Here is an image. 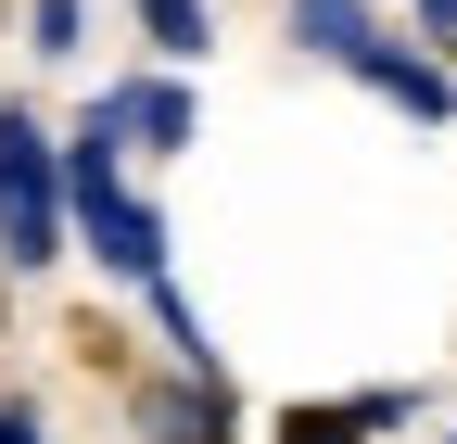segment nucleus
I'll return each mask as SVG.
<instances>
[{"label": "nucleus", "instance_id": "nucleus-1", "mask_svg": "<svg viewBox=\"0 0 457 444\" xmlns=\"http://www.w3.org/2000/svg\"><path fill=\"white\" fill-rule=\"evenodd\" d=\"M64 216H77V242H89L128 292L165 280V216L128 191V115H114V102H89V115L64 127Z\"/></svg>", "mask_w": 457, "mask_h": 444}, {"label": "nucleus", "instance_id": "nucleus-2", "mask_svg": "<svg viewBox=\"0 0 457 444\" xmlns=\"http://www.w3.org/2000/svg\"><path fill=\"white\" fill-rule=\"evenodd\" d=\"M64 242H77V216H64V140H51L26 102H0V267L38 280Z\"/></svg>", "mask_w": 457, "mask_h": 444}, {"label": "nucleus", "instance_id": "nucleus-3", "mask_svg": "<svg viewBox=\"0 0 457 444\" xmlns=\"http://www.w3.org/2000/svg\"><path fill=\"white\" fill-rule=\"evenodd\" d=\"M128 432L140 444H242V407H228L216 368H165V381L128 394Z\"/></svg>", "mask_w": 457, "mask_h": 444}, {"label": "nucleus", "instance_id": "nucleus-4", "mask_svg": "<svg viewBox=\"0 0 457 444\" xmlns=\"http://www.w3.org/2000/svg\"><path fill=\"white\" fill-rule=\"evenodd\" d=\"M356 77L394 102V115H420V127H445V115H457V77H445V51H407V38H381Z\"/></svg>", "mask_w": 457, "mask_h": 444}, {"label": "nucleus", "instance_id": "nucleus-5", "mask_svg": "<svg viewBox=\"0 0 457 444\" xmlns=\"http://www.w3.org/2000/svg\"><path fill=\"white\" fill-rule=\"evenodd\" d=\"M102 102L128 115V140H140V152H191V140H204V115H191V89H179V77H114Z\"/></svg>", "mask_w": 457, "mask_h": 444}, {"label": "nucleus", "instance_id": "nucleus-6", "mask_svg": "<svg viewBox=\"0 0 457 444\" xmlns=\"http://www.w3.org/2000/svg\"><path fill=\"white\" fill-rule=\"evenodd\" d=\"M293 38L318 51V64H343V77H356L369 51H381V13H369V0H293Z\"/></svg>", "mask_w": 457, "mask_h": 444}, {"label": "nucleus", "instance_id": "nucleus-7", "mask_svg": "<svg viewBox=\"0 0 457 444\" xmlns=\"http://www.w3.org/2000/svg\"><path fill=\"white\" fill-rule=\"evenodd\" d=\"M140 38L165 51V64H204V38H216V26H204V0H140Z\"/></svg>", "mask_w": 457, "mask_h": 444}, {"label": "nucleus", "instance_id": "nucleus-8", "mask_svg": "<svg viewBox=\"0 0 457 444\" xmlns=\"http://www.w3.org/2000/svg\"><path fill=\"white\" fill-rule=\"evenodd\" d=\"M267 444H369V419H356V407H279Z\"/></svg>", "mask_w": 457, "mask_h": 444}, {"label": "nucleus", "instance_id": "nucleus-9", "mask_svg": "<svg viewBox=\"0 0 457 444\" xmlns=\"http://www.w3.org/2000/svg\"><path fill=\"white\" fill-rule=\"evenodd\" d=\"M77 26H89L77 0H38V38H26V51H51V64H64V51H77Z\"/></svg>", "mask_w": 457, "mask_h": 444}, {"label": "nucleus", "instance_id": "nucleus-10", "mask_svg": "<svg viewBox=\"0 0 457 444\" xmlns=\"http://www.w3.org/2000/svg\"><path fill=\"white\" fill-rule=\"evenodd\" d=\"M0 444H51V419H38L26 394H0Z\"/></svg>", "mask_w": 457, "mask_h": 444}, {"label": "nucleus", "instance_id": "nucleus-11", "mask_svg": "<svg viewBox=\"0 0 457 444\" xmlns=\"http://www.w3.org/2000/svg\"><path fill=\"white\" fill-rule=\"evenodd\" d=\"M420 38L445 51V64H457V0H420Z\"/></svg>", "mask_w": 457, "mask_h": 444}, {"label": "nucleus", "instance_id": "nucleus-12", "mask_svg": "<svg viewBox=\"0 0 457 444\" xmlns=\"http://www.w3.org/2000/svg\"><path fill=\"white\" fill-rule=\"evenodd\" d=\"M445 444H457V432H445Z\"/></svg>", "mask_w": 457, "mask_h": 444}]
</instances>
